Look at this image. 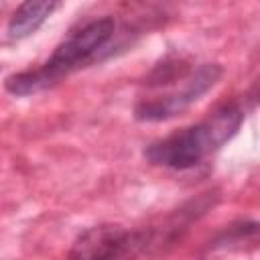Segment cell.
Instances as JSON below:
<instances>
[{"label":"cell","mask_w":260,"mask_h":260,"mask_svg":"<svg viewBox=\"0 0 260 260\" xmlns=\"http://www.w3.org/2000/svg\"><path fill=\"white\" fill-rule=\"evenodd\" d=\"M114 35L116 20L112 16L89 20L87 24L71 32L63 43H59L43 65L8 75L4 79V89L16 98L41 93L57 85L63 77L71 75L73 71L93 61H100V55L106 51Z\"/></svg>","instance_id":"obj_1"},{"label":"cell","mask_w":260,"mask_h":260,"mask_svg":"<svg viewBox=\"0 0 260 260\" xmlns=\"http://www.w3.org/2000/svg\"><path fill=\"white\" fill-rule=\"evenodd\" d=\"M242 122L244 108L240 104H225L205 120L150 142L144 148V156L156 167L175 171L193 169L230 142L238 134Z\"/></svg>","instance_id":"obj_2"},{"label":"cell","mask_w":260,"mask_h":260,"mask_svg":"<svg viewBox=\"0 0 260 260\" xmlns=\"http://www.w3.org/2000/svg\"><path fill=\"white\" fill-rule=\"evenodd\" d=\"M223 67L219 63H201L187 67L183 61H165L156 65L150 75V87L169 89L154 95H144L134 106V118L138 122H165L199 102L221 79Z\"/></svg>","instance_id":"obj_3"},{"label":"cell","mask_w":260,"mask_h":260,"mask_svg":"<svg viewBox=\"0 0 260 260\" xmlns=\"http://www.w3.org/2000/svg\"><path fill=\"white\" fill-rule=\"evenodd\" d=\"M144 244L142 232H130L120 223H100L75 238L65 260H130Z\"/></svg>","instance_id":"obj_4"},{"label":"cell","mask_w":260,"mask_h":260,"mask_svg":"<svg viewBox=\"0 0 260 260\" xmlns=\"http://www.w3.org/2000/svg\"><path fill=\"white\" fill-rule=\"evenodd\" d=\"M59 6H61L59 2H47V0H35V2L30 0L20 4L8 22V28H6L8 37L12 41H20L35 35Z\"/></svg>","instance_id":"obj_5"}]
</instances>
